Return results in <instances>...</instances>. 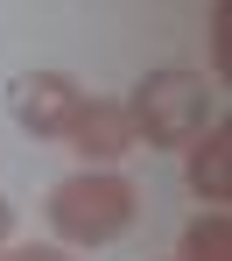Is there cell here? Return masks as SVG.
<instances>
[{
	"label": "cell",
	"instance_id": "obj_1",
	"mask_svg": "<svg viewBox=\"0 0 232 261\" xmlns=\"http://www.w3.org/2000/svg\"><path fill=\"white\" fill-rule=\"evenodd\" d=\"M134 212H141V191L120 170H78L49 191V226L63 247H106L134 226Z\"/></svg>",
	"mask_w": 232,
	"mask_h": 261
},
{
	"label": "cell",
	"instance_id": "obj_2",
	"mask_svg": "<svg viewBox=\"0 0 232 261\" xmlns=\"http://www.w3.org/2000/svg\"><path fill=\"white\" fill-rule=\"evenodd\" d=\"M127 120H134V141L148 148H190L211 127V85L197 71H148L127 99Z\"/></svg>",
	"mask_w": 232,
	"mask_h": 261
},
{
	"label": "cell",
	"instance_id": "obj_3",
	"mask_svg": "<svg viewBox=\"0 0 232 261\" xmlns=\"http://www.w3.org/2000/svg\"><path fill=\"white\" fill-rule=\"evenodd\" d=\"M7 106H14V127H21V134H36V141H56V134L71 127V113L85 106V92L71 85L63 71H28V78H14Z\"/></svg>",
	"mask_w": 232,
	"mask_h": 261
},
{
	"label": "cell",
	"instance_id": "obj_4",
	"mask_svg": "<svg viewBox=\"0 0 232 261\" xmlns=\"http://www.w3.org/2000/svg\"><path fill=\"white\" fill-rule=\"evenodd\" d=\"M63 141H71L92 170H106V163H120V155L134 148V120H127V106H120V99H85V106L71 113Z\"/></svg>",
	"mask_w": 232,
	"mask_h": 261
},
{
	"label": "cell",
	"instance_id": "obj_5",
	"mask_svg": "<svg viewBox=\"0 0 232 261\" xmlns=\"http://www.w3.org/2000/svg\"><path fill=\"white\" fill-rule=\"evenodd\" d=\"M183 155H190V163H183L190 191H197L204 205H225V198H232V120H211Z\"/></svg>",
	"mask_w": 232,
	"mask_h": 261
},
{
	"label": "cell",
	"instance_id": "obj_6",
	"mask_svg": "<svg viewBox=\"0 0 232 261\" xmlns=\"http://www.w3.org/2000/svg\"><path fill=\"white\" fill-rule=\"evenodd\" d=\"M176 261H232V219L225 212H204L183 226V254Z\"/></svg>",
	"mask_w": 232,
	"mask_h": 261
},
{
	"label": "cell",
	"instance_id": "obj_7",
	"mask_svg": "<svg viewBox=\"0 0 232 261\" xmlns=\"http://www.w3.org/2000/svg\"><path fill=\"white\" fill-rule=\"evenodd\" d=\"M0 261H71V254H63V247H7Z\"/></svg>",
	"mask_w": 232,
	"mask_h": 261
},
{
	"label": "cell",
	"instance_id": "obj_8",
	"mask_svg": "<svg viewBox=\"0 0 232 261\" xmlns=\"http://www.w3.org/2000/svg\"><path fill=\"white\" fill-rule=\"evenodd\" d=\"M7 233H14V205L0 198V240H7Z\"/></svg>",
	"mask_w": 232,
	"mask_h": 261
}]
</instances>
